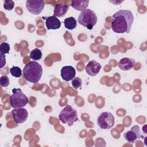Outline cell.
I'll list each match as a JSON object with an SVG mask.
<instances>
[{
    "label": "cell",
    "mask_w": 147,
    "mask_h": 147,
    "mask_svg": "<svg viewBox=\"0 0 147 147\" xmlns=\"http://www.w3.org/2000/svg\"><path fill=\"white\" fill-rule=\"evenodd\" d=\"M89 1H72L71 6L76 10L82 11L88 6Z\"/></svg>",
    "instance_id": "cell-15"
},
{
    "label": "cell",
    "mask_w": 147,
    "mask_h": 147,
    "mask_svg": "<svg viewBox=\"0 0 147 147\" xmlns=\"http://www.w3.org/2000/svg\"><path fill=\"white\" fill-rule=\"evenodd\" d=\"M101 64L95 60L90 61L86 66V72L91 76H96L101 69Z\"/></svg>",
    "instance_id": "cell-11"
},
{
    "label": "cell",
    "mask_w": 147,
    "mask_h": 147,
    "mask_svg": "<svg viewBox=\"0 0 147 147\" xmlns=\"http://www.w3.org/2000/svg\"><path fill=\"white\" fill-rule=\"evenodd\" d=\"M14 7V2L12 0H6L4 1L3 7L6 10H11Z\"/></svg>",
    "instance_id": "cell-21"
},
{
    "label": "cell",
    "mask_w": 147,
    "mask_h": 147,
    "mask_svg": "<svg viewBox=\"0 0 147 147\" xmlns=\"http://www.w3.org/2000/svg\"><path fill=\"white\" fill-rule=\"evenodd\" d=\"M69 8L68 5L64 3H57L55 5L53 10V16L56 17H62L65 15Z\"/></svg>",
    "instance_id": "cell-14"
},
{
    "label": "cell",
    "mask_w": 147,
    "mask_h": 147,
    "mask_svg": "<svg viewBox=\"0 0 147 147\" xmlns=\"http://www.w3.org/2000/svg\"><path fill=\"white\" fill-rule=\"evenodd\" d=\"M59 119L63 123H67L69 126H71L78 121L77 111L71 106L67 105L61 110Z\"/></svg>",
    "instance_id": "cell-4"
},
{
    "label": "cell",
    "mask_w": 147,
    "mask_h": 147,
    "mask_svg": "<svg viewBox=\"0 0 147 147\" xmlns=\"http://www.w3.org/2000/svg\"><path fill=\"white\" fill-rule=\"evenodd\" d=\"M28 98L20 88L13 90V94L10 97V102L13 108L24 107L28 103Z\"/></svg>",
    "instance_id": "cell-5"
},
{
    "label": "cell",
    "mask_w": 147,
    "mask_h": 147,
    "mask_svg": "<svg viewBox=\"0 0 147 147\" xmlns=\"http://www.w3.org/2000/svg\"><path fill=\"white\" fill-rule=\"evenodd\" d=\"M64 24L65 28L69 30H73L76 28L77 26L76 20L73 17H70L65 18Z\"/></svg>",
    "instance_id": "cell-16"
},
{
    "label": "cell",
    "mask_w": 147,
    "mask_h": 147,
    "mask_svg": "<svg viewBox=\"0 0 147 147\" xmlns=\"http://www.w3.org/2000/svg\"><path fill=\"white\" fill-rule=\"evenodd\" d=\"M75 69L71 65L64 66L61 69V76L66 82L72 80L75 77Z\"/></svg>",
    "instance_id": "cell-10"
},
{
    "label": "cell",
    "mask_w": 147,
    "mask_h": 147,
    "mask_svg": "<svg viewBox=\"0 0 147 147\" xmlns=\"http://www.w3.org/2000/svg\"><path fill=\"white\" fill-rule=\"evenodd\" d=\"M45 6L44 1L27 0L26 1V7L27 10L33 14L38 15L41 13Z\"/></svg>",
    "instance_id": "cell-7"
},
{
    "label": "cell",
    "mask_w": 147,
    "mask_h": 147,
    "mask_svg": "<svg viewBox=\"0 0 147 147\" xmlns=\"http://www.w3.org/2000/svg\"><path fill=\"white\" fill-rule=\"evenodd\" d=\"M42 55L41 51L38 48H35L30 51L29 57L32 60H38L41 59Z\"/></svg>",
    "instance_id": "cell-17"
},
{
    "label": "cell",
    "mask_w": 147,
    "mask_h": 147,
    "mask_svg": "<svg viewBox=\"0 0 147 147\" xmlns=\"http://www.w3.org/2000/svg\"><path fill=\"white\" fill-rule=\"evenodd\" d=\"M123 137L129 143H135L137 139L141 137L139 126L137 125L133 126L130 130H128L124 133Z\"/></svg>",
    "instance_id": "cell-9"
},
{
    "label": "cell",
    "mask_w": 147,
    "mask_h": 147,
    "mask_svg": "<svg viewBox=\"0 0 147 147\" xmlns=\"http://www.w3.org/2000/svg\"><path fill=\"white\" fill-rule=\"evenodd\" d=\"M97 124L102 129H109L114 126L115 119L113 115L108 111L102 112L96 119Z\"/></svg>",
    "instance_id": "cell-6"
},
{
    "label": "cell",
    "mask_w": 147,
    "mask_h": 147,
    "mask_svg": "<svg viewBox=\"0 0 147 147\" xmlns=\"http://www.w3.org/2000/svg\"><path fill=\"white\" fill-rule=\"evenodd\" d=\"M13 120L16 123H22L26 121L28 117V111L23 107L14 108L12 111Z\"/></svg>",
    "instance_id": "cell-8"
},
{
    "label": "cell",
    "mask_w": 147,
    "mask_h": 147,
    "mask_svg": "<svg viewBox=\"0 0 147 147\" xmlns=\"http://www.w3.org/2000/svg\"><path fill=\"white\" fill-rule=\"evenodd\" d=\"M10 84L9 79L6 75H3L1 77V86L6 87Z\"/></svg>",
    "instance_id": "cell-22"
},
{
    "label": "cell",
    "mask_w": 147,
    "mask_h": 147,
    "mask_svg": "<svg viewBox=\"0 0 147 147\" xmlns=\"http://www.w3.org/2000/svg\"><path fill=\"white\" fill-rule=\"evenodd\" d=\"M10 73L14 77L20 78L22 75V71L20 67L14 66L10 69Z\"/></svg>",
    "instance_id": "cell-18"
},
{
    "label": "cell",
    "mask_w": 147,
    "mask_h": 147,
    "mask_svg": "<svg viewBox=\"0 0 147 147\" xmlns=\"http://www.w3.org/2000/svg\"><path fill=\"white\" fill-rule=\"evenodd\" d=\"M42 75V66L36 61L29 62L24 67L23 75L28 82L36 83L40 80Z\"/></svg>",
    "instance_id": "cell-2"
},
{
    "label": "cell",
    "mask_w": 147,
    "mask_h": 147,
    "mask_svg": "<svg viewBox=\"0 0 147 147\" xmlns=\"http://www.w3.org/2000/svg\"><path fill=\"white\" fill-rule=\"evenodd\" d=\"M1 68H2L5 64H6V60H5V56L4 54H2V53H1Z\"/></svg>",
    "instance_id": "cell-23"
},
{
    "label": "cell",
    "mask_w": 147,
    "mask_h": 147,
    "mask_svg": "<svg viewBox=\"0 0 147 147\" xmlns=\"http://www.w3.org/2000/svg\"><path fill=\"white\" fill-rule=\"evenodd\" d=\"M136 64L134 59L130 57H124L119 60L118 63V67L123 71H129Z\"/></svg>",
    "instance_id": "cell-12"
},
{
    "label": "cell",
    "mask_w": 147,
    "mask_h": 147,
    "mask_svg": "<svg viewBox=\"0 0 147 147\" xmlns=\"http://www.w3.org/2000/svg\"><path fill=\"white\" fill-rule=\"evenodd\" d=\"M10 51V45L7 42H2L0 45V53H9Z\"/></svg>",
    "instance_id": "cell-19"
},
{
    "label": "cell",
    "mask_w": 147,
    "mask_h": 147,
    "mask_svg": "<svg viewBox=\"0 0 147 147\" xmlns=\"http://www.w3.org/2000/svg\"><path fill=\"white\" fill-rule=\"evenodd\" d=\"M45 25L48 30H55L60 28L61 22L56 17L52 16L46 18Z\"/></svg>",
    "instance_id": "cell-13"
},
{
    "label": "cell",
    "mask_w": 147,
    "mask_h": 147,
    "mask_svg": "<svg viewBox=\"0 0 147 147\" xmlns=\"http://www.w3.org/2000/svg\"><path fill=\"white\" fill-rule=\"evenodd\" d=\"M78 21L79 24L91 30L97 22V16L93 10L86 9L80 12Z\"/></svg>",
    "instance_id": "cell-3"
},
{
    "label": "cell",
    "mask_w": 147,
    "mask_h": 147,
    "mask_svg": "<svg viewBox=\"0 0 147 147\" xmlns=\"http://www.w3.org/2000/svg\"><path fill=\"white\" fill-rule=\"evenodd\" d=\"M82 83V79L79 77H75L72 80V85L75 89H78L81 87Z\"/></svg>",
    "instance_id": "cell-20"
},
{
    "label": "cell",
    "mask_w": 147,
    "mask_h": 147,
    "mask_svg": "<svg viewBox=\"0 0 147 147\" xmlns=\"http://www.w3.org/2000/svg\"><path fill=\"white\" fill-rule=\"evenodd\" d=\"M134 21V17L131 11L119 10L113 16L111 29L117 33H129Z\"/></svg>",
    "instance_id": "cell-1"
}]
</instances>
